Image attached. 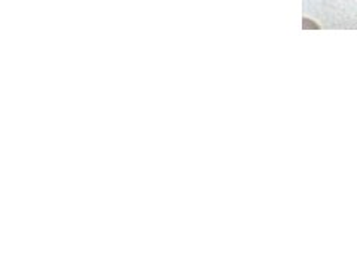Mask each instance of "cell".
I'll list each match as a JSON object with an SVG mask.
<instances>
[]
</instances>
